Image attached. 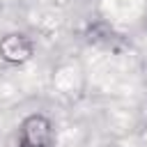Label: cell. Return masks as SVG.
<instances>
[{
    "instance_id": "1",
    "label": "cell",
    "mask_w": 147,
    "mask_h": 147,
    "mask_svg": "<svg viewBox=\"0 0 147 147\" xmlns=\"http://www.w3.org/2000/svg\"><path fill=\"white\" fill-rule=\"evenodd\" d=\"M16 142H18V147H53V142H55L53 122L41 113L28 115L18 126Z\"/></svg>"
},
{
    "instance_id": "2",
    "label": "cell",
    "mask_w": 147,
    "mask_h": 147,
    "mask_svg": "<svg viewBox=\"0 0 147 147\" xmlns=\"http://www.w3.org/2000/svg\"><path fill=\"white\" fill-rule=\"evenodd\" d=\"M32 55V41L25 37V34H7L0 39V57L11 62V64H21L25 60H30Z\"/></svg>"
}]
</instances>
